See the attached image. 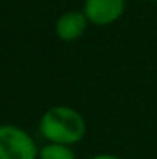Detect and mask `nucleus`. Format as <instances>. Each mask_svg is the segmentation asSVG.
<instances>
[{
  "label": "nucleus",
  "mask_w": 157,
  "mask_h": 159,
  "mask_svg": "<svg viewBox=\"0 0 157 159\" xmlns=\"http://www.w3.org/2000/svg\"><path fill=\"white\" fill-rule=\"evenodd\" d=\"M89 159H120V157L111 156V154H98V156H93V157H89Z\"/></svg>",
  "instance_id": "6"
},
{
  "label": "nucleus",
  "mask_w": 157,
  "mask_h": 159,
  "mask_svg": "<svg viewBox=\"0 0 157 159\" xmlns=\"http://www.w3.org/2000/svg\"><path fill=\"white\" fill-rule=\"evenodd\" d=\"M88 24L89 22H88L86 16H85V12L73 10V12L63 14V16L56 20L54 31H56V36L61 41H64V43H73V41H78L85 34Z\"/></svg>",
  "instance_id": "4"
},
{
  "label": "nucleus",
  "mask_w": 157,
  "mask_h": 159,
  "mask_svg": "<svg viewBox=\"0 0 157 159\" xmlns=\"http://www.w3.org/2000/svg\"><path fill=\"white\" fill-rule=\"evenodd\" d=\"M150 2H157V0H150Z\"/></svg>",
  "instance_id": "7"
},
{
  "label": "nucleus",
  "mask_w": 157,
  "mask_h": 159,
  "mask_svg": "<svg viewBox=\"0 0 157 159\" xmlns=\"http://www.w3.org/2000/svg\"><path fill=\"white\" fill-rule=\"evenodd\" d=\"M83 12L89 24L110 25L125 12V0H85Z\"/></svg>",
  "instance_id": "3"
},
{
  "label": "nucleus",
  "mask_w": 157,
  "mask_h": 159,
  "mask_svg": "<svg viewBox=\"0 0 157 159\" xmlns=\"http://www.w3.org/2000/svg\"><path fill=\"white\" fill-rule=\"evenodd\" d=\"M34 139L15 125H0V159H37Z\"/></svg>",
  "instance_id": "2"
},
{
  "label": "nucleus",
  "mask_w": 157,
  "mask_h": 159,
  "mask_svg": "<svg viewBox=\"0 0 157 159\" xmlns=\"http://www.w3.org/2000/svg\"><path fill=\"white\" fill-rule=\"evenodd\" d=\"M39 132L49 142L71 144L80 142L86 134V122L78 110L64 105L51 107L39 120Z\"/></svg>",
  "instance_id": "1"
},
{
  "label": "nucleus",
  "mask_w": 157,
  "mask_h": 159,
  "mask_svg": "<svg viewBox=\"0 0 157 159\" xmlns=\"http://www.w3.org/2000/svg\"><path fill=\"white\" fill-rule=\"evenodd\" d=\"M39 159H76V154L66 144L47 142L39 149Z\"/></svg>",
  "instance_id": "5"
}]
</instances>
